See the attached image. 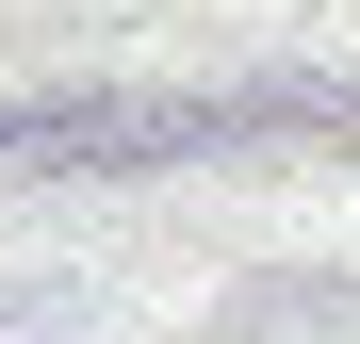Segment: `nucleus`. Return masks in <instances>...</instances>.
<instances>
[{
    "mask_svg": "<svg viewBox=\"0 0 360 344\" xmlns=\"http://www.w3.org/2000/svg\"><path fill=\"white\" fill-rule=\"evenodd\" d=\"M360 132V82H164V98H98L82 164H229V148H328Z\"/></svg>",
    "mask_w": 360,
    "mask_h": 344,
    "instance_id": "1",
    "label": "nucleus"
},
{
    "mask_svg": "<svg viewBox=\"0 0 360 344\" xmlns=\"http://www.w3.org/2000/svg\"><path fill=\"white\" fill-rule=\"evenodd\" d=\"M98 98H0V164H82Z\"/></svg>",
    "mask_w": 360,
    "mask_h": 344,
    "instance_id": "3",
    "label": "nucleus"
},
{
    "mask_svg": "<svg viewBox=\"0 0 360 344\" xmlns=\"http://www.w3.org/2000/svg\"><path fill=\"white\" fill-rule=\"evenodd\" d=\"M262 328H360V279H262L213 312V344H262Z\"/></svg>",
    "mask_w": 360,
    "mask_h": 344,
    "instance_id": "2",
    "label": "nucleus"
}]
</instances>
